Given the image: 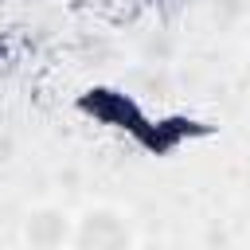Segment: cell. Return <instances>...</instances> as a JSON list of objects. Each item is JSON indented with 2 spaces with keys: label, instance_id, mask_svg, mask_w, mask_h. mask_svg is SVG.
<instances>
[{
  "label": "cell",
  "instance_id": "7a4b0ae2",
  "mask_svg": "<svg viewBox=\"0 0 250 250\" xmlns=\"http://www.w3.org/2000/svg\"><path fill=\"white\" fill-rule=\"evenodd\" d=\"M70 230H74V219L51 203L27 211V219H23L27 250H70Z\"/></svg>",
  "mask_w": 250,
  "mask_h": 250
},
{
  "label": "cell",
  "instance_id": "6da1fadb",
  "mask_svg": "<svg viewBox=\"0 0 250 250\" xmlns=\"http://www.w3.org/2000/svg\"><path fill=\"white\" fill-rule=\"evenodd\" d=\"M133 246H137V230L129 215H121L117 207L98 203L74 219L70 250H133Z\"/></svg>",
  "mask_w": 250,
  "mask_h": 250
}]
</instances>
